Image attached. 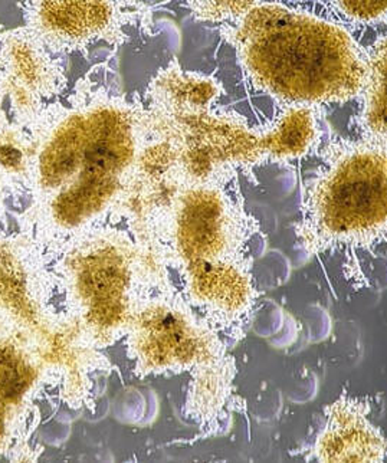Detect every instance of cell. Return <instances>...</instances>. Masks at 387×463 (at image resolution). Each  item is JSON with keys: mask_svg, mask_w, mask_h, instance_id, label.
Here are the masks:
<instances>
[{"mask_svg": "<svg viewBox=\"0 0 387 463\" xmlns=\"http://www.w3.org/2000/svg\"><path fill=\"white\" fill-rule=\"evenodd\" d=\"M78 78L26 127L33 138L28 206L12 212L18 232L48 265L74 239L127 222L159 127L137 92L109 84V61Z\"/></svg>", "mask_w": 387, "mask_h": 463, "instance_id": "1", "label": "cell"}, {"mask_svg": "<svg viewBox=\"0 0 387 463\" xmlns=\"http://www.w3.org/2000/svg\"><path fill=\"white\" fill-rule=\"evenodd\" d=\"M128 232L175 270L187 304L213 330L245 337L260 297L250 252L260 223L245 207L240 175L177 179Z\"/></svg>", "mask_w": 387, "mask_h": 463, "instance_id": "2", "label": "cell"}, {"mask_svg": "<svg viewBox=\"0 0 387 463\" xmlns=\"http://www.w3.org/2000/svg\"><path fill=\"white\" fill-rule=\"evenodd\" d=\"M223 85L212 75L182 68L176 58L160 68L141 97L176 148L182 179L252 175L265 165H289L323 143L321 107L279 106L262 126L218 106Z\"/></svg>", "mask_w": 387, "mask_h": 463, "instance_id": "3", "label": "cell"}, {"mask_svg": "<svg viewBox=\"0 0 387 463\" xmlns=\"http://www.w3.org/2000/svg\"><path fill=\"white\" fill-rule=\"evenodd\" d=\"M216 29L250 84L279 106L345 104L359 99L366 81V48L342 22L255 2L242 18Z\"/></svg>", "mask_w": 387, "mask_h": 463, "instance_id": "4", "label": "cell"}, {"mask_svg": "<svg viewBox=\"0 0 387 463\" xmlns=\"http://www.w3.org/2000/svg\"><path fill=\"white\" fill-rule=\"evenodd\" d=\"M124 343L134 362V376H191L184 416L202 436L216 435L235 396V358L221 334L169 285L138 302L128 319Z\"/></svg>", "mask_w": 387, "mask_h": 463, "instance_id": "5", "label": "cell"}, {"mask_svg": "<svg viewBox=\"0 0 387 463\" xmlns=\"http://www.w3.org/2000/svg\"><path fill=\"white\" fill-rule=\"evenodd\" d=\"M50 269L62 311L97 350L123 340L138 302L173 284L169 269L152 250L117 225L74 239Z\"/></svg>", "mask_w": 387, "mask_h": 463, "instance_id": "6", "label": "cell"}, {"mask_svg": "<svg viewBox=\"0 0 387 463\" xmlns=\"http://www.w3.org/2000/svg\"><path fill=\"white\" fill-rule=\"evenodd\" d=\"M304 186L296 235L310 257L331 250L373 253L386 242L387 145L331 136Z\"/></svg>", "mask_w": 387, "mask_h": 463, "instance_id": "7", "label": "cell"}, {"mask_svg": "<svg viewBox=\"0 0 387 463\" xmlns=\"http://www.w3.org/2000/svg\"><path fill=\"white\" fill-rule=\"evenodd\" d=\"M24 26L52 55L81 53L109 43L114 51L131 41L128 28L153 36V11L159 5L145 2H48L29 0L14 5Z\"/></svg>", "mask_w": 387, "mask_h": 463, "instance_id": "8", "label": "cell"}, {"mask_svg": "<svg viewBox=\"0 0 387 463\" xmlns=\"http://www.w3.org/2000/svg\"><path fill=\"white\" fill-rule=\"evenodd\" d=\"M67 91L62 57L52 55L25 26L0 25V94L14 123L26 128L45 104Z\"/></svg>", "mask_w": 387, "mask_h": 463, "instance_id": "9", "label": "cell"}, {"mask_svg": "<svg viewBox=\"0 0 387 463\" xmlns=\"http://www.w3.org/2000/svg\"><path fill=\"white\" fill-rule=\"evenodd\" d=\"M370 411L369 402L345 392L324 409L326 425L306 459L324 463L384 462L386 439L381 429L370 421Z\"/></svg>", "mask_w": 387, "mask_h": 463, "instance_id": "10", "label": "cell"}, {"mask_svg": "<svg viewBox=\"0 0 387 463\" xmlns=\"http://www.w3.org/2000/svg\"><path fill=\"white\" fill-rule=\"evenodd\" d=\"M367 74L359 95V116L352 124L359 138L387 145L386 134V36L379 35L366 48Z\"/></svg>", "mask_w": 387, "mask_h": 463, "instance_id": "11", "label": "cell"}, {"mask_svg": "<svg viewBox=\"0 0 387 463\" xmlns=\"http://www.w3.org/2000/svg\"><path fill=\"white\" fill-rule=\"evenodd\" d=\"M31 153L33 138L7 114L0 94V182L11 197L26 196Z\"/></svg>", "mask_w": 387, "mask_h": 463, "instance_id": "12", "label": "cell"}, {"mask_svg": "<svg viewBox=\"0 0 387 463\" xmlns=\"http://www.w3.org/2000/svg\"><path fill=\"white\" fill-rule=\"evenodd\" d=\"M255 2H232V0H212V2H199L192 0L184 5L191 12L194 21L202 24H213V25H228L242 18L243 14L254 7Z\"/></svg>", "mask_w": 387, "mask_h": 463, "instance_id": "13", "label": "cell"}, {"mask_svg": "<svg viewBox=\"0 0 387 463\" xmlns=\"http://www.w3.org/2000/svg\"><path fill=\"white\" fill-rule=\"evenodd\" d=\"M328 9L349 25L373 26L386 24V2H330Z\"/></svg>", "mask_w": 387, "mask_h": 463, "instance_id": "14", "label": "cell"}, {"mask_svg": "<svg viewBox=\"0 0 387 463\" xmlns=\"http://www.w3.org/2000/svg\"><path fill=\"white\" fill-rule=\"evenodd\" d=\"M9 197H11V194L4 186V183L0 182V223L4 225V228H6V201Z\"/></svg>", "mask_w": 387, "mask_h": 463, "instance_id": "15", "label": "cell"}]
</instances>
